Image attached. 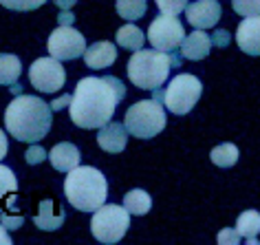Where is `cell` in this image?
<instances>
[{"mask_svg": "<svg viewBox=\"0 0 260 245\" xmlns=\"http://www.w3.org/2000/svg\"><path fill=\"white\" fill-rule=\"evenodd\" d=\"M126 98V86L115 75L82 77L71 95V119L80 128H102L115 115L117 104Z\"/></svg>", "mask_w": 260, "mask_h": 245, "instance_id": "1", "label": "cell"}, {"mask_svg": "<svg viewBox=\"0 0 260 245\" xmlns=\"http://www.w3.org/2000/svg\"><path fill=\"white\" fill-rule=\"evenodd\" d=\"M53 124V111L44 100L36 95H18L5 111V128L18 141L44 139Z\"/></svg>", "mask_w": 260, "mask_h": 245, "instance_id": "2", "label": "cell"}, {"mask_svg": "<svg viewBox=\"0 0 260 245\" xmlns=\"http://www.w3.org/2000/svg\"><path fill=\"white\" fill-rule=\"evenodd\" d=\"M64 195L73 208L82 212H95L100 205L106 203V177L90 166H75L73 170H69V177L64 181Z\"/></svg>", "mask_w": 260, "mask_h": 245, "instance_id": "3", "label": "cell"}, {"mask_svg": "<svg viewBox=\"0 0 260 245\" xmlns=\"http://www.w3.org/2000/svg\"><path fill=\"white\" fill-rule=\"evenodd\" d=\"M172 69V60L166 51L157 49H139L128 60V77L135 86L154 91L168 80Z\"/></svg>", "mask_w": 260, "mask_h": 245, "instance_id": "4", "label": "cell"}, {"mask_svg": "<svg viewBox=\"0 0 260 245\" xmlns=\"http://www.w3.org/2000/svg\"><path fill=\"white\" fill-rule=\"evenodd\" d=\"M126 131L137 139H152L166 128V111L157 100H141L126 111Z\"/></svg>", "mask_w": 260, "mask_h": 245, "instance_id": "5", "label": "cell"}, {"mask_svg": "<svg viewBox=\"0 0 260 245\" xmlns=\"http://www.w3.org/2000/svg\"><path fill=\"white\" fill-rule=\"evenodd\" d=\"M130 228V215L121 205H100L90 221V232L100 243H119Z\"/></svg>", "mask_w": 260, "mask_h": 245, "instance_id": "6", "label": "cell"}, {"mask_svg": "<svg viewBox=\"0 0 260 245\" xmlns=\"http://www.w3.org/2000/svg\"><path fill=\"white\" fill-rule=\"evenodd\" d=\"M201 93H203V84L199 77L192 73H181L170 80L164 93V104L174 115H187L197 106Z\"/></svg>", "mask_w": 260, "mask_h": 245, "instance_id": "7", "label": "cell"}, {"mask_svg": "<svg viewBox=\"0 0 260 245\" xmlns=\"http://www.w3.org/2000/svg\"><path fill=\"white\" fill-rule=\"evenodd\" d=\"M29 82L40 93H57L67 84V71L55 57H38L29 69Z\"/></svg>", "mask_w": 260, "mask_h": 245, "instance_id": "8", "label": "cell"}, {"mask_svg": "<svg viewBox=\"0 0 260 245\" xmlns=\"http://www.w3.org/2000/svg\"><path fill=\"white\" fill-rule=\"evenodd\" d=\"M183 38H185V29L177 16L161 14L150 22V29H148V42L152 44V49L166 51V53L181 47Z\"/></svg>", "mask_w": 260, "mask_h": 245, "instance_id": "9", "label": "cell"}, {"mask_svg": "<svg viewBox=\"0 0 260 245\" xmlns=\"http://www.w3.org/2000/svg\"><path fill=\"white\" fill-rule=\"evenodd\" d=\"M84 51H86V40L73 27L60 24L49 36V53L55 60H75V57L84 55Z\"/></svg>", "mask_w": 260, "mask_h": 245, "instance_id": "10", "label": "cell"}, {"mask_svg": "<svg viewBox=\"0 0 260 245\" xmlns=\"http://www.w3.org/2000/svg\"><path fill=\"white\" fill-rule=\"evenodd\" d=\"M185 16H187V24H192L194 29H212L220 18V3L218 0L187 3Z\"/></svg>", "mask_w": 260, "mask_h": 245, "instance_id": "11", "label": "cell"}, {"mask_svg": "<svg viewBox=\"0 0 260 245\" xmlns=\"http://www.w3.org/2000/svg\"><path fill=\"white\" fill-rule=\"evenodd\" d=\"M236 42L247 55H260V16H247L238 24Z\"/></svg>", "mask_w": 260, "mask_h": 245, "instance_id": "12", "label": "cell"}, {"mask_svg": "<svg viewBox=\"0 0 260 245\" xmlns=\"http://www.w3.org/2000/svg\"><path fill=\"white\" fill-rule=\"evenodd\" d=\"M97 144L106 152H121L128 144L126 126L119 124V121H108V124H104L100 128V135H97Z\"/></svg>", "mask_w": 260, "mask_h": 245, "instance_id": "13", "label": "cell"}, {"mask_svg": "<svg viewBox=\"0 0 260 245\" xmlns=\"http://www.w3.org/2000/svg\"><path fill=\"white\" fill-rule=\"evenodd\" d=\"M117 60V49L113 42H95L84 51V62L88 69H108Z\"/></svg>", "mask_w": 260, "mask_h": 245, "instance_id": "14", "label": "cell"}, {"mask_svg": "<svg viewBox=\"0 0 260 245\" xmlns=\"http://www.w3.org/2000/svg\"><path fill=\"white\" fill-rule=\"evenodd\" d=\"M64 219H67V212H64V208H60L55 201H51V199H44V201L40 203V208H38V215L34 217L36 225L40 230H57L60 225L64 223Z\"/></svg>", "mask_w": 260, "mask_h": 245, "instance_id": "15", "label": "cell"}, {"mask_svg": "<svg viewBox=\"0 0 260 245\" xmlns=\"http://www.w3.org/2000/svg\"><path fill=\"white\" fill-rule=\"evenodd\" d=\"M210 49H212V40L203 29H197L181 42V55L187 57V60H203L210 53Z\"/></svg>", "mask_w": 260, "mask_h": 245, "instance_id": "16", "label": "cell"}, {"mask_svg": "<svg viewBox=\"0 0 260 245\" xmlns=\"http://www.w3.org/2000/svg\"><path fill=\"white\" fill-rule=\"evenodd\" d=\"M49 159L57 172H69L75 166H80V150H77V146L69 144V141H62V144L53 146V150L49 152Z\"/></svg>", "mask_w": 260, "mask_h": 245, "instance_id": "17", "label": "cell"}, {"mask_svg": "<svg viewBox=\"0 0 260 245\" xmlns=\"http://www.w3.org/2000/svg\"><path fill=\"white\" fill-rule=\"evenodd\" d=\"M16 195H18V181L11 168L0 164V212L16 210Z\"/></svg>", "mask_w": 260, "mask_h": 245, "instance_id": "18", "label": "cell"}, {"mask_svg": "<svg viewBox=\"0 0 260 245\" xmlns=\"http://www.w3.org/2000/svg\"><path fill=\"white\" fill-rule=\"evenodd\" d=\"M20 73H22L20 57H16L11 53H0V86L16 84Z\"/></svg>", "mask_w": 260, "mask_h": 245, "instance_id": "19", "label": "cell"}, {"mask_svg": "<svg viewBox=\"0 0 260 245\" xmlns=\"http://www.w3.org/2000/svg\"><path fill=\"white\" fill-rule=\"evenodd\" d=\"M123 208L128 210V215H135V217L148 215L150 208H152V199L146 190L135 188V190L126 192V197H123Z\"/></svg>", "mask_w": 260, "mask_h": 245, "instance_id": "20", "label": "cell"}, {"mask_svg": "<svg viewBox=\"0 0 260 245\" xmlns=\"http://www.w3.org/2000/svg\"><path fill=\"white\" fill-rule=\"evenodd\" d=\"M117 44L128 51H139V49H144V44H146V36H144V31L139 27H135V24H123V27L117 31Z\"/></svg>", "mask_w": 260, "mask_h": 245, "instance_id": "21", "label": "cell"}, {"mask_svg": "<svg viewBox=\"0 0 260 245\" xmlns=\"http://www.w3.org/2000/svg\"><path fill=\"white\" fill-rule=\"evenodd\" d=\"M236 232L245 238H251L260 232V212L258 210H245L236 221Z\"/></svg>", "mask_w": 260, "mask_h": 245, "instance_id": "22", "label": "cell"}, {"mask_svg": "<svg viewBox=\"0 0 260 245\" xmlns=\"http://www.w3.org/2000/svg\"><path fill=\"white\" fill-rule=\"evenodd\" d=\"M210 159L218 166V168H232V166L238 161V148L234 144H230V141H227V144H220L210 152Z\"/></svg>", "mask_w": 260, "mask_h": 245, "instance_id": "23", "label": "cell"}, {"mask_svg": "<svg viewBox=\"0 0 260 245\" xmlns=\"http://www.w3.org/2000/svg\"><path fill=\"white\" fill-rule=\"evenodd\" d=\"M148 3L146 0H117V14H119L123 20H139L141 16L146 14Z\"/></svg>", "mask_w": 260, "mask_h": 245, "instance_id": "24", "label": "cell"}, {"mask_svg": "<svg viewBox=\"0 0 260 245\" xmlns=\"http://www.w3.org/2000/svg\"><path fill=\"white\" fill-rule=\"evenodd\" d=\"M234 11L243 18L247 16H260V0H232Z\"/></svg>", "mask_w": 260, "mask_h": 245, "instance_id": "25", "label": "cell"}, {"mask_svg": "<svg viewBox=\"0 0 260 245\" xmlns=\"http://www.w3.org/2000/svg\"><path fill=\"white\" fill-rule=\"evenodd\" d=\"M44 3H47V0H0L3 7L14 9V11H34L38 7H42Z\"/></svg>", "mask_w": 260, "mask_h": 245, "instance_id": "26", "label": "cell"}, {"mask_svg": "<svg viewBox=\"0 0 260 245\" xmlns=\"http://www.w3.org/2000/svg\"><path fill=\"white\" fill-rule=\"evenodd\" d=\"M157 7L161 9V14L179 16L181 11H185L187 0H157Z\"/></svg>", "mask_w": 260, "mask_h": 245, "instance_id": "27", "label": "cell"}, {"mask_svg": "<svg viewBox=\"0 0 260 245\" xmlns=\"http://www.w3.org/2000/svg\"><path fill=\"white\" fill-rule=\"evenodd\" d=\"M0 219H3L5 228H9V230H18L24 223V217L18 210H14V212H0Z\"/></svg>", "mask_w": 260, "mask_h": 245, "instance_id": "28", "label": "cell"}, {"mask_svg": "<svg viewBox=\"0 0 260 245\" xmlns=\"http://www.w3.org/2000/svg\"><path fill=\"white\" fill-rule=\"evenodd\" d=\"M24 159H27L29 166H36V164H42L47 159V150L42 146H29V150L24 152Z\"/></svg>", "mask_w": 260, "mask_h": 245, "instance_id": "29", "label": "cell"}, {"mask_svg": "<svg viewBox=\"0 0 260 245\" xmlns=\"http://www.w3.org/2000/svg\"><path fill=\"white\" fill-rule=\"evenodd\" d=\"M218 243L220 245H236V243H240V234L232 228H225L218 232Z\"/></svg>", "mask_w": 260, "mask_h": 245, "instance_id": "30", "label": "cell"}, {"mask_svg": "<svg viewBox=\"0 0 260 245\" xmlns=\"http://www.w3.org/2000/svg\"><path fill=\"white\" fill-rule=\"evenodd\" d=\"M212 40V44H216V47H227V44H230V34H227L225 29H218V31H214V36L210 38Z\"/></svg>", "mask_w": 260, "mask_h": 245, "instance_id": "31", "label": "cell"}, {"mask_svg": "<svg viewBox=\"0 0 260 245\" xmlns=\"http://www.w3.org/2000/svg\"><path fill=\"white\" fill-rule=\"evenodd\" d=\"M57 22L64 24V27H71V24L75 22V16L71 14V9H62V11H60V16H57Z\"/></svg>", "mask_w": 260, "mask_h": 245, "instance_id": "32", "label": "cell"}, {"mask_svg": "<svg viewBox=\"0 0 260 245\" xmlns=\"http://www.w3.org/2000/svg\"><path fill=\"white\" fill-rule=\"evenodd\" d=\"M69 104H71V95H62V98H57L53 104H51V111H62V108Z\"/></svg>", "mask_w": 260, "mask_h": 245, "instance_id": "33", "label": "cell"}, {"mask_svg": "<svg viewBox=\"0 0 260 245\" xmlns=\"http://www.w3.org/2000/svg\"><path fill=\"white\" fill-rule=\"evenodd\" d=\"M5 155H7V135H5L3 128H0V161L5 159Z\"/></svg>", "mask_w": 260, "mask_h": 245, "instance_id": "34", "label": "cell"}, {"mask_svg": "<svg viewBox=\"0 0 260 245\" xmlns=\"http://www.w3.org/2000/svg\"><path fill=\"white\" fill-rule=\"evenodd\" d=\"M0 243H3V245L11 243V236L7 234V228H5V225H0Z\"/></svg>", "mask_w": 260, "mask_h": 245, "instance_id": "35", "label": "cell"}, {"mask_svg": "<svg viewBox=\"0 0 260 245\" xmlns=\"http://www.w3.org/2000/svg\"><path fill=\"white\" fill-rule=\"evenodd\" d=\"M53 3H55L60 9H71V7H73V5L77 3V0H53Z\"/></svg>", "mask_w": 260, "mask_h": 245, "instance_id": "36", "label": "cell"}]
</instances>
